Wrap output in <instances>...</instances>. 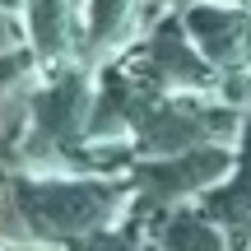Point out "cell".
Instances as JSON below:
<instances>
[{"label":"cell","instance_id":"cell-1","mask_svg":"<svg viewBox=\"0 0 251 251\" xmlns=\"http://www.w3.org/2000/svg\"><path fill=\"white\" fill-rule=\"evenodd\" d=\"M5 224L0 242H37L65 251L102 228L126 224L135 186L112 177H5Z\"/></svg>","mask_w":251,"mask_h":251},{"label":"cell","instance_id":"cell-2","mask_svg":"<svg viewBox=\"0 0 251 251\" xmlns=\"http://www.w3.org/2000/svg\"><path fill=\"white\" fill-rule=\"evenodd\" d=\"M228 172H233V153L224 144H200V149H186V153H168L158 163H140L130 219L149 224L153 214L177 209L186 196H209Z\"/></svg>","mask_w":251,"mask_h":251},{"label":"cell","instance_id":"cell-3","mask_svg":"<svg viewBox=\"0 0 251 251\" xmlns=\"http://www.w3.org/2000/svg\"><path fill=\"white\" fill-rule=\"evenodd\" d=\"M144 242L149 251H233V237L205 214V209H191V205H177L168 214H153L144 224Z\"/></svg>","mask_w":251,"mask_h":251},{"label":"cell","instance_id":"cell-4","mask_svg":"<svg viewBox=\"0 0 251 251\" xmlns=\"http://www.w3.org/2000/svg\"><path fill=\"white\" fill-rule=\"evenodd\" d=\"M209 219L233 237V251H251V126H247V153L233 168V177L219 181L205 200H200Z\"/></svg>","mask_w":251,"mask_h":251},{"label":"cell","instance_id":"cell-5","mask_svg":"<svg viewBox=\"0 0 251 251\" xmlns=\"http://www.w3.org/2000/svg\"><path fill=\"white\" fill-rule=\"evenodd\" d=\"M140 219H126V224L117 228H102V233H93V237H84V242H75V247H65V251H149V242L140 237Z\"/></svg>","mask_w":251,"mask_h":251},{"label":"cell","instance_id":"cell-6","mask_svg":"<svg viewBox=\"0 0 251 251\" xmlns=\"http://www.w3.org/2000/svg\"><path fill=\"white\" fill-rule=\"evenodd\" d=\"M0 196H5V191H0ZM0 224H5V200H0Z\"/></svg>","mask_w":251,"mask_h":251}]
</instances>
